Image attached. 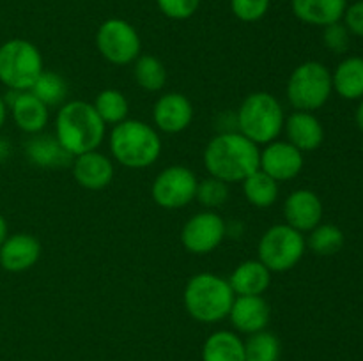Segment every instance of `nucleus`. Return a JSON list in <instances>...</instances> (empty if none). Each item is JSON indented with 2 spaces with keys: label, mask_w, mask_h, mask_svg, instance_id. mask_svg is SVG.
Returning <instances> with one entry per match:
<instances>
[{
  "label": "nucleus",
  "mask_w": 363,
  "mask_h": 361,
  "mask_svg": "<svg viewBox=\"0 0 363 361\" xmlns=\"http://www.w3.org/2000/svg\"><path fill=\"white\" fill-rule=\"evenodd\" d=\"M280 350H282L280 340L268 329L248 335V338L245 340L247 361H279Z\"/></svg>",
  "instance_id": "c756f323"
},
{
  "label": "nucleus",
  "mask_w": 363,
  "mask_h": 361,
  "mask_svg": "<svg viewBox=\"0 0 363 361\" xmlns=\"http://www.w3.org/2000/svg\"><path fill=\"white\" fill-rule=\"evenodd\" d=\"M227 237V223L218 212L201 211L191 216L181 230L184 250L194 255H208L215 251Z\"/></svg>",
  "instance_id": "9b49d317"
},
{
  "label": "nucleus",
  "mask_w": 363,
  "mask_h": 361,
  "mask_svg": "<svg viewBox=\"0 0 363 361\" xmlns=\"http://www.w3.org/2000/svg\"><path fill=\"white\" fill-rule=\"evenodd\" d=\"M234 297L229 280L215 273H199L184 285L183 303L191 319L202 324H215L229 315Z\"/></svg>",
  "instance_id": "20e7f679"
},
{
  "label": "nucleus",
  "mask_w": 363,
  "mask_h": 361,
  "mask_svg": "<svg viewBox=\"0 0 363 361\" xmlns=\"http://www.w3.org/2000/svg\"><path fill=\"white\" fill-rule=\"evenodd\" d=\"M333 91L347 101L363 98V59L347 57L332 73Z\"/></svg>",
  "instance_id": "b1692460"
},
{
  "label": "nucleus",
  "mask_w": 363,
  "mask_h": 361,
  "mask_svg": "<svg viewBox=\"0 0 363 361\" xmlns=\"http://www.w3.org/2000/svg\"><path fill=\"white\" fill-rule=\"evenodd\" d=\"M4 99L18 130L27 134L43 133L50 119V110L45 103L30 91H7Z\"/></svg>",
  "instance_id": "4468645a"
},
{
  "label": "nucleus",
  "mask_w": 363,
  "mask_h": 361,
  "mask_svg": "<svg viewBox=\"0 0 363 361\" xmlns=\"http://www.w3.org/2000/svg\"><path fill=\"white\" fill-rule=\"evenodd\" d=\"M342 20L351 34L363 38V0H358V2L347 6Z\"/></svg>",
  "instance_id": "f704fd0d"
},
{
  "label": "nucleus",
  "mask_w": 363,
  "mask_h": 361,
  "mask_svg": "<svg viewBox=\"0 0 363 361\" xmlns=\"http://www.w3.org/2000/svg\"><path fill=\"white\" fill-rule=\"evenodd\" d=\"M307 239L300 230L279 223L266 230L257 244V258L272 273L291 271L303 258Z\"/></svg>",
  "instance_id": "6e6552de"
},
{
  "label": "nucleus",
  "mask_w": 363,
  "mask_h": 361,
  "mask_svg": "<svg viewBox=\"0 0 363 361\" xmlns=\"http://www.w3.org/2000/svg\"><path fill=\"white\" fill-rule=\"evenodd\" d=\"M194 115V105L181 92H165L156 99L152 106V122L156 130L167 134H176L188 130Z\"/></svg>",
  "instance_id": "ddd939ff"
},
{
  "label": "nucleus",
  "mask_w": 363,
  "mask_h": 361,
  "mask_svg": "<svg viewBox=\"0 0 363 361\" xmlns=\"http://www.w3.org/2000/svg\"><path fill=\"white\" fill-rule=\"evenodd\" d=\"M108 145L112 158L131 170L155 165L162 154V138L156 127L137 119H126L112 126Z\"/></svg>",
  "instance_id": "7ed1b4c3"
},
{
  "label": "nucleus",
  "mask_w": 363,
  "mask_h": 361,
  "mask_svg": "<svg viewBox=\"0 0 363 361\" xmlns=\"http://www.w3.org/2000/svg\"><path fill=\"white\" fill-rule=\"evenodd\" d=\"M28 91L50 108V106H62L66 103L69 87H67L66 78L60 76L59 73L43 69V73Z\"/></svg>",
  "instance_id": "cd10ccee"
},
{
  "label": "nucleus",
  "mask_w": 363,
  "mask_h": 361,
  "mask_svg": "<svg viewBox=\"0 0 363 361\" xmlns=\"http://www.w3.org/2000/svg\"><path fill=\"white\" fill-rule=\"evenodd\" d=\"M303 152L287 140H273L264 145L259 156V170L268 173L277 183H287L303 170Z\"/></svg>",
  "instance_id": "f8f14e48"
},
{
  "label": "nucleus",
  "mask_w": 363,
  "mask_h": 361,
  "mask_svg": "<svg viewBox=\"0 0 363 361\" xmlns=\"http://www.w3.org/2000/svg\"><path fill=\"white\" fill-rule=\"evenodd\" d=\"M25 156L28 161L41 168H64L73 163V156L60 145L55 134H30L25 142Z\"/></svg>",
  "instance_id": "aec40b11"
},
{
  "label": "nucleus",
  "mask_w": 363,
  "mask_h": 361,
  "mask_svg": "<svg viewBox=\"0 0 363 361\" xmlns=\"http://www.w3.org/2000/svg\"><path fill=\"white\" fill-rule=\"evenodd\" d=\"M43 69V55L34 42L14 38L0 45V84L7 91H28Z\"/></svg>",
  "instance_id": "0eeeda50"
},
{
  "label": "nucleus",
  "mask_w": 363,
  "mask_h": 361,
  "mask_svg": "<svg viewBox=\"0 0 363 361\" xmlns=\"http://www.w3.org/2000/svg\"><path fill=\"white\" fill-rule=\"evenodd\" d=\"M96 48L113 66L133 64L140 57L142 41L137 28L123 18H108L96 32Z\"/></svg>",
  "instance_id": "1a4fd4ad"
},
{
  "label": "nucleus",
  "mask_w": 363,
  "mask_h": 361,
  "mask_svg": "<svg viewBox=\"0 0 363 361\" xmlns=\"http://www.w3.org/2000/svg\"><path fill=\"white\" fill-rule=\"evenodd\" d=\"M227 317L238 333L254 335L268 328L272 310L262 296H236Z\"/></svg>",
  "instance_id": "f3484780"
},
{
  "label": "nucleus",
  "mask_w": 363,
  "mask_h": 361,
  "mask_svg": "<svg viewBox=\"0 0 363 361\" xmlns=\"http://www.w3.org/2000/svg\"><path fill=\"white\" fill-rule=\"evenodd\" d=\"M195 200L201 205H204L208 211L222 207L229 200V184L220 179H215L211 176L206 177V179L199 180Z\"/></svg>",
  "instance_id": "7c9ffc66"
},
{
  "label": "nucleus",
  "mask_w": 363,
  "mask_h": 361,
  "mask_svg": "<svg viewBox=\"0 0 363 361\" xmlns=\"http://www.w3.org/2000/svg\"><path fill=\"white\" fill-rule=\"evenodd\" d=\"M332 92V73L318 60H307L294 67L286 85L287 101L300 112H314L323 108Z\"/></svg>",
  "instance_id": "423d86ee"
},
{
  "label": "nucleus",
  "mask_w": 363,
  "mask_h": 361,
  "mask_svg": "<svg viewBox=\"0 0 363 361\" xmlns=\"http://www.w3.org/2000/svg\"><path fill=\"white\" fill-rule=\"evenodd\" d=\"M41 257V243L32 234H11L0 244V268L9 273L28 271Z\"/></svg>",
  "instance_id": "dca6fc26"
},
{
  "label": "nucleus",
  "mask_w": 363,
  "mask_h": 361,
  "mask_svg": "<svg viewBox=\"0 0 363 361\" xmlns=\"http://www.w3.org/2000/svg\"><path fill=\"white\" fill-rule=\"evenodd\" d=\"M73 177L82 188L91 191L103 190L108 186L113 179V163L106 154L99 152L98 149L91 152H84L74 156L71 163Z\"/></svg>",
  "instance_id": "a211bd4d"
},
{
  "label": "nucleus",
  "mask_w": 363,
  "mask_h": 361,
  "mask_svg": "<svg viewBox=\"0 0 363 361\" xmlns=\"http://www.w3.org/2000/svg\"><path fill=\"white\" fill-rule=\"evenodd\" d=\"M284 218L293 229L311 232L323 219V202L319 195L312 190H294L284 200Z\"/></svg>",
  "instance_id": "2eb2a0df"
},
{
  "label": "nucleus",
  "mask_w": 363,
  "mask_h": 361,
  "mask_svg": "<svg viewBox=\"0 0 363 361\" xmlns=\"http://www.w3.org/2000/svg\"><path fill=\"white\" fill-rule=\"evenodd\" d=\"M261 149L240 131H222L208 142L204 149V166L215 179L227 184L243 183L259 170Z\"/></svg>",
  "instance_id": "f257e3e1"
},
{
  "label": "nucleus",
  "mask_w": 363,
  "mask_h": 361,
  "mask_svg": "<svg viewBox=\"0 0 363 361\" xmlns=\"http://www.w3.org/2000/svg\"><path fill=\"white\" fill-rule=\"evenodd\" d=\"M199 179L194 170L183 165H170L156 176L151 186V197L163 209H181L195 200Z\"/></svg>",
  "instance_id": "9d476101"
},
{
  "label": "nucleus",
  "mask_w": 363,
  "mask_h": 361,
  "mask_svg": "<svg viewBox=\"0 0 363 361\" xmlns=\"http://www.w3.org/2000/svg\"><path fill=\"white\" fill-rule=\"evenodd\" d=\"M243 195L248 204L257 209H268L279 200V184L273 177L262 170H255L254 173L243 180Z\"/></svg>",
  "instance_id": "393cba45"
},
{
  "label": "nucleus",
  "mask_w": 363,
  "mask_h": 361,
  "mask_svg": "<svg viewBox=\"0 0 363 361\" xmlns=\"http://www.w3.org/2000/svg\"><path fill=\"white\" fill-rule=\"evenodd\" d=\"M272 0H230V11L238 20L254 23L262 20L269 11Z\"/></svg>",
  "instance_id": "2f4dec72"
},
{
  "label": "nucleus",
  "mask_w": 363,
  "mask_h": 361,
  "mask_svg": "<svg viewBox=\"0 0 363 361\" xmlns=\"http://www.w3.org/2000/svg\"><path fill=\"white\" fill-rule=\"evenodd\" d=\"M323 42H325L326 48L333 53H344L347 52L351 42V32L347 30L346 25L342 21H337V23L326 25L323 27Z\"/></svg>",
  "instance_id": "473e14b6"
},
{
  "label": "nucleus",
  "mask_w": 363,
  "mask_h": 361,
  "mask_svg": "<svg viewBox=\"0 0 363 361\" xmlns=\"http://www.w3.org/2000/svg\"><path fill=\"white\" fill-rule=\"evenodd\" d=\"M307 246L319 257L335 255L344 246V232L333 223H319L315 229L311 230Z\"/></svg>",
  "instance_id": "c85d7f7f"
},
{
  "label": "nucleus",
  "mask_w": 363,
  "mask_h": 361,
  "mask_svg": "<svg viewBox=\"0 0 363 361\" xmlns=\"http://www.w3.org/2000/svg\"><path fill=\"white\" fill-rule=\"evenodd\" d=\"M7 113H9V108H7V103L6 99H4V96L0 94V130H2V126L6 124Z\"/></svg>",
  "instance_id": "c9c22d12"
},
{
  "label": "nucleus",
  "mask_w": 363,
  "mask_h": 361,
  "mask_svg": "<svg viewBox=\"0 0 363 361\" xmlns=\"http://www.w3.org/2000/svg\"><path fill=\"white\" fill-rule=\"evenodd\" d=\"M106 134V124L99 119L92 103L66 101L55 117V137L71 156L96 151Z\"/></svg>",
  "instance_id": "f03ea898"
},
{
  "label": "nucleus",
  "mask_w": 363,
  "mask_h": 361,
  "mask_svg": "<svg viewBox=\"0 0 363 361\" xmlns=\"http://www.w3.org/2000/svg\"><path fill=\"white\" fill-rule=\"evenodd\" d=\"M7 236H9V230H7V222H6V218L2 216V212H0V244L6 241Z\"/></svg>",
  "instance_id": "e433bc0d"
},
{
  "label": "nucleus",
  "mask_w": 363,
  "mask_h": 361,
  "mask_svg": "<svg viewBox=\"0 0 363 361\" xmlns=\"http://www.w3.org/2000/svg\"><path fill=\"white\" fill-rule=\"evenodd\" d=\"M167 67L158 57L140 55L133 62V78L140 88L147 92H158L167 84Z\"/></svg>",
  "instance_id": "bb28decb"
},
{
  "label": "nucleus",
  "mask_w": 363,
  "mask_h": 361,
  "mask_svg": "<svg viewBox=\"0 0 363 361\" xmlns=\"http://www.w3.org/2000/svg\"><path fill=\"white\" fill-rule=\"evenodd\" d=\"M284 131L289 144H293L298 151L312 152L321 147L325 140V130L318 117L312 112H296L286 117Z\"/></svg>",
  "instance_id": "6ab92c4d"
},
{
  "label": "nucleus",
  "mask_w": 363,
  "mask_h": 361,
  "mask_svg": "<svg viewBox=\"0 0 363 361\" xmlns=\"http://www.w3.org/2000/svg\"><path fill=\"white\" fill-rule=\"evenodd\" d=\"M284 108L272 92H252L241 101L236 113V131L257 145L277 140L284 131Z\"/></svg>",
  "instance_id": "39448f33"
},
{
  "label": "nucleus",
  "mask_w": 363,
  "mask_h": 361,
  "mask_svg": "<svg viewBox=\"0 0 363 361\" xmlns=\"http://www.w3.org/2000/svg\"><path fill=\"white\" fill-rule=\"evenodd\" d=\"M354 119H357V126L360 127V131L363 133V98H362L360 105H358L357 115H354Z\"/></svg>",
  "instance_id": "4c0bfd02"
},
{
  "label": "nucleus",
  "mask_w": 363,
  "mask_h": 361,
  "mask_svg": "<svg viewBox=\"0 0 363 361\" xmlns=\"http://www.w3.org/2000/svg\"><path fill=\"white\" fill-rule=\"evenodd\" d=\"M92 106L106 126H116V124L126 120L128 112H130V103H128L126 96L117 88H103L96 96Z\"/></svg>",
  "instance_id": "a878e982"
},
{
  "label": "nucleus",
  "mask_w": 363,
  "mask_h": 361,
  "mask_svg": "<svg viewBox=\"0 0 363 361\" xmlns=\"http://www.w3.org/2000/svg\"><path fill=\"white\" fill-rule=\"evenodd\" d=\"M347 0H291L294 16L307 25L326 27L342 20Z\"/></svg>",
  "instance_id": "4be33fe9"
},
{
  "label": "nucleus",
  "mask_w": 363,
  "mask_h": 361,
  "mask_svg": "<svg viewBox=\"0 0 363 361\" xmlns=\"http://www.w3.org/2000/svg\"><path fill=\"white\" fill-rule=\"evenodd\" d=\"M156 4L170 20H188L197 13L201 0H156Z\"/></svg>",
  "instance_id": "72a5a7b5"
},
{
  "label": "nucleus",
  "mask_w": 363,
  "mask_h": 361,
  "mask_svg": "<svg viewBox=\"0 0 363 361\" xmlns=\"http://www.w3.org/2000/svg\"><path fill=\"white\" fill-rule=\"evenodd\" d=\"M227 280L234 296H262L272 283V271L255 258L238 264Z\"/></svg>",
  "instance_id": "412c9836"
},
{
  "label": "nucleus",
  "mask_w": 363,
  "mask_h": 361,
  "mask_svg": "<svg viewBox=\"0 0 363 361\" xmlns=\"http://www.w3.org/2000/svg\"><path fill=\"white\" fill-rule=\"evenodd\" d=\"M202 361H247L245 340L229 329L211 333L202 345Z\"/></svg>",
  "instance_id": "5701e85b"
}]
</instances>
